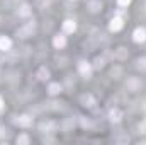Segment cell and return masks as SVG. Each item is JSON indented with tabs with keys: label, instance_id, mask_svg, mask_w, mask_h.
I'll list each match as a JSON object with an SVG mask.
<instances>
[{
	"label": "cell",
	"instance_id": "cell-1",
	"mask_svg": "<svg viewBox=\"0 0 146 145\" xmlns=\"http://www.w3.org/2000/svg\"><path fill=\"white\" fill-rule=\"evenodd\" d=\"M141 87H143V82H141L138 77H129L127 82H126V89H127L129 92H138Z\"/></svg>",
	"mask_w": 146,
	"mask_h": 145
},
{
	"label": "cell",
	"instance_id": "cell-2",
	"mask_svg": "<svg viewBox=\"0 0 146 145\" xmlns=\"http://www.w3.org/2000/svg\"><path fill=\"white\" fill-rule=\"evenodd\" d=\"M33 33H34V22L33 24H27V26H22L21 29H17V38L33 36Z\"/></svg>",
	"mask_w": 146,
	"mask_h": 145
},
{
	"label": "cell",
	"instance_id": "cell-3",
	"mask_svg": "<svg viewBox=\"0 0 146 145\" xmlns=\"http://www.w3.org/2000/svg\"><path fill=\"white\" fill-rule=\"evenodd\" d=\"M78 72L82 73L85 79H88L90 73H92V65H90L88 62H80V63H78Z\"/></svg>",
	"mask_w": 146,
	"mask_h": 145
},
{
	"label": "cell",
	"instance_id": "cell-4",
	"mask_svg": "<svg viewBox=\"0 0 146 145\" xmlns=\"http://www.w3.org/2000/svg\"><path fill=\"white\" fill-rule=\"evenodd\" d=\"M14 123L19 125V126H31V125H33V118L27 116V114H22V116H17V118L14 119Z\"/></svg>",
	"mask_w": 146,
	"mask_h": 145
},
{
	"label": "cell",
	"instance_id": "cell-5",
	"mask_svg": "<svg viewBox=\"0 0 146 145\" xmlns=\"http://www.w3.org/2000/svg\"><path fill=\"white\" fill-rule=\"evenodd\" d=\"M54 128H56L54 121H41L39 123V132H42V133H51Z\"/></svg>",
	"mask_w": 146,
	"mask_h": 145
},
{
	"label": "cell",
	"instance_id": "cell-6",
	"mask_svg": "<svg viewBox=\"0 0 146 145\" xmlns=\"http://www.w3.org/2000/svg\"><path fill=\"white\" fill-rule=\"evenodd\" d=\"M122 26H124V21H122L121 17H114V19L110 21V24H109V29L114 31V33H117V31L122 29Z\"/></svg>",
	"mask_w": 146,
	"mask_h": 145
},
{
	"label": "cell",
	"instance_id": "cell-7",
	"mask_svg": "<svg viewBox=\"0 0 146 145\" xmlns=\"http://www.w3.org/2000/svg\"><path fill=\"white\" fill-rule=\"evenodd\" d=\"M80 103H82V106H85V108H94V106H95V99H94L90 94L80 96Z\"/></svg>",
	"mask_w": 146,
	"mask_h": 145
},
{
	"label": "cell",
	"instance_id": "cell-8",
	"mask_svg": "<svg viewBox=\"0 0 146 145\" xmlns=\"http://www.w3.org/2000/svg\"><path fill=\"white\" fill-rule=\"evenodd\" d=\"M109 119L112 121V123H119L121 119H122V111L117 108H112L109 111Z\"/></svg>",
	"mask_w": 146,
	"mask_h": 145
},
{
	"label": "cell",
	"instance_id": "cell-9",
	"mask_svg": "<svg viewBox=\"0 0 146 145\" xmlns=\"http://www.w3.org/2000/svg\"><path fill=\"white\" fill-rule=\"evenodd\" d=\"M133 39H134L136 43H143L146 39V29L145 28H138V29L133 33Z\"/></svg>",
	"mask_w": 146,
	"mask_h": 145
},
{
	"label": "cell",
	"instance_id": "cell-10",
	"mask_svg": "<svg viewBox=\"0 0 146 145\" xmlns=\"http://www.w3.org/2000/svg\"><path fill=\"white\" fill-rule=\"evenodd\" d=\"M75 29H76V24H75V21H72V19H66V21L63 22V31H65L66 34L75 33Z\"/></svg>",
	"mask_w": 146,
	"mask_h": 145
},
{
	"label": "cell",
	"instance_id": "cell-11",
	"mask_svg": "<svg viewBox=\"0 0 146 145\" xmlns=\"http://www.w3.org/2000/svg\"><path fill=\"white\" fill-rule=\"evenodd\" d=\"M10 48H12V41L5 36L0 38V50H2V51H9Z\"/></svg>",
	"mask_w": 146,
	"mask_h": 145
},
{
	"label": "cell",
	"instance_id": "cell-12",
	"mask_svg": "<svg viewBox=\"0 0 146 145\" xmlns=\"http://www.w3.org/2000/svg\"><path fill=\"white\" fill-rule=\"evenodd\" d=\"M17 14H19L21 17H27V15H31V7H29L27 3H22V5L17 9Z\"/></svg>",
	"mask_w": 146,
	"mask_h": 145
},
{
	"label": "cell",
	"instance_id": "cell-13",
	"mask_svg": "<svg viewBox=\"0 0 146 145\" xmlns=\"http://www.w3.org/2000/svg\"><path fill=\"white\" fill-rule=\"evenodd\" d=\"M115 56H117L119 60H126V58L129 56V51H127V48H124V46H119V48L115 50Z\"/></svg>",
	"mask_w": 146,
	"mask_h": 145
},
{
	"label": "cell",
	"instance_id": "cell-14",
	"mask_svg": "<svg viewBox=\"0 0 146 145\" xmlns=\"http://www.w3.org/2000/svg\"><path fill=\"white\" fill-rule=\"evenodd\" d=\"M53 44H54V48H63L66 44V38L63 36V34H58V36H54V39H53Z\"/></svg>",
	"mask_w": 146,
	"mask_h": 145
},
{
	"label": "cell",
	"instance_id": "cell-15",
	"mask_svg": "<svg viewBox=\"0 0 146 145\" xmlns=\"http://www.w3.org/2000/svg\"><path fill=\"white\" fill-rule=\"evenodd\" d=\"M36 77L39 79V80H48V79H49V70H48V68H44V67H41V68L37 70Z\"/></svg>",
	"mask_w": 146,
	"mask_h": 145
},
{
	"label": "cell",
	"instance_id": "cell-16",
	"mask_svg": "<svg viewBox=\"0 0 146 145\" xmlns=\"http://www.w3.org/2000/svg\"><path fill=\"white\" fill-rule=\"evenodd\" d=\"M88 9H90V12H99V10L102 9V3H100L99 0H92V2L88 3Z\"/></svg>",
	"mask_w": 146,
	"mask_h": 145
},
{
	"label": "cell",
	"instance_id": "cell-17",
	"mask_svg": "<svg viewBox=\"0 0 146 145\" xmlns=\"http://www.w3.org/2000/svg\"><path fill=\"white\" fill-rule=\"evenodd\" d=\"M48 92H49L51 96L60 94V92H61V85H60V84H51V85H49V89H48Z\"/></svg>",
	"mask_w": 146,
	"mask_h": 145
},
{
	"label": "cell",
	"instance_id": "cell-18",
	"mask_svg": "<svg viewBox=\"0 0 146 145\" xmlns=\"http://www.w3.org/2000/svg\"><path fill=\"white\" fill-rule=\"evenodd\" d=\"M15 142L19 145H27L29 144V137H27V135H19V137L15 138Z\"/></svg>",
	"mask_w": 146,
	"mask_h": 145
},
{
	"label": "cell",
	"instance_id": "cell-19",
	"mask_svg": "<svg viewBox=\"0 0 146 145\" xmlns=\"http://www.w3.org/2000/svg\"><path fill=\"white\" fill-rule=\"evenodd\" d=\"M80 125H82L83 128H92V126H94V123H92L88 118H83V116L80 118Z\"/></svg>",
	"mask_w": 146,
	"mask_h": 145
},
{
	"label": "cell",
	"instance_id": "cell-20",
	"mask_svg": "<svg viewBox=\"0 0 146 145\" xmlns=\"http://www.w3.org/2000/svg\"><path fill=\"white\" fill-rule=\"evenodd\" d=\"M136 68H138V70H146V56L139 58V60L136 62Z\"/></svg>",
	"mask_w": 146,
	"mask_h": 145
},
{
	"label": "cell",
	"instance_id": "cell-21",
	"mask_svg": "<svg viewBox=\"0 0 146 145\" xmlns=\"http://www.w3.org/2000/svg\"><path fill=\"white\" fill-rule=\"evenodd\" d=\"M114 142H115V144H127V142H129V137H127V135H119V137L114 138Z\"/></svg>",
	"mask_w": 146,
	"mask_h": 145
},
{
	"label": "cell",
	"instance_id": "cell-22",
	"mask_svg": "<svg viewBox=\"0 0 146 145\" xmlns=\"http://www.w3.org/2000/svg\"><path fill=\"white\" fill-rule=\"evenodd\" d=\"M72 128H75V121H73V119H66L65 125H63V130H65V132H70Z\"/></svg>",
	"mask_w": 146,
	"mask_h": 145
},
{
	"label": "cell",
	"instance_id": "cell-23",
	"mask_svg": "<svg viewBox=\"0 0 146 145\" xmlns=\"http://www.w3.org/2000/svg\"><path fill=\"white\" fill-rule=\"evenodd\" d=\"M121 73H122V70H121L119 67H114V68L110 70V75H112L114 79H119V75H121Z\"/></svg>",
	"mask_w": 146,
	"mask_h": 145
},
{
	"label": "cell",
	"instance_id": "cell-24",
	"mask_svg": "<svg viewBox=\"0 0 146 145\" xmlns=\"http://www.w3.org/2000/svg\"><path fill=\"white\" fill-rule=\"evenodd\" d=\"M94 67H95V68H102V67H104V58H95Z\"/></svg>",
	"mask_w": 146,
	"mask_h": 145
},
{
	"label": "cell",
	"instance_id": "cell-25",
	"mask_svg": "<svg viewBox=\"0 0 146 145\" xmlns=\"http://www.w3.org/2000/svg\"><path fill=\"white\" fill-rule=\"evenodd\" d=\"M0 137H9V130L0 125Z\"/></svg>",
	"mask_w": 146,
	"mask_h": 145
},
{
	"label": "cell",
	"instance_id": "cell-26",
	"mask_svg": "<svg viewBox=\"0 0 146 145\" xmlns=\"http://www.w3.org/2000/svg\"><path fill=\"white\" fill-rule=\"evenodd\" d=\"M117 3H119L121 7H127V5L131 3V0H117Z\"/></svg>",
	"mask_w": 146,
	"mask_h": 145
},
{
	"label": "cell",
	"instance_id": "cell-27",
	"mask_svg": "<svg viewBox=\"0 0 146 145\" xmlns=\"http://www.w3.org/2000/svg\"><path fill=\"white\" fill-rule=\"evenodd\" d=\"M139 133H146V119L143 123H139Z\"/></svg>",
	"mask_w": 146,
	"mask_h": 145
},
{
	"label": "cell",
	"instance_id": "cell-28",
	"mask_svg": "<svg viewBox=\"0 0 146 145\" xmlns=\"http://www.w3.org/2000/svg\"><path fill=\"white\" fill-rule=\"evenodd\" d=\"M42 142H44V144H53V142H54V138H53V137H46Z\"/></svg>",
	"mask_w": 146,
	"mask_h": 145
},
{
	"label": "cell",
	"instance_id": "cell-29",
	"mask_svg": "<svg viewBox=\"0 0 146 145\" xmlns=\"http://www.w3.org/2000/svg\"><path fill=\"white\" fill-rule=\"evenodd\" d=\"M3 109V101H2V96H0V111Z\"/></svg>",
	"mask_w": 146,
	"mask_h": 145
}]
</instances>
